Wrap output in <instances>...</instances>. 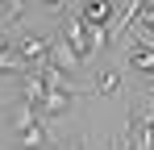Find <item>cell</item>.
Instances as JSON below:
<instances>
[{"mask_svg":"<svg viewBox=\"0 0 154 150\" xmlns=\"http://www.w3.org/2000/svg\"><path fill=\"white\" fill-rule=\"evenodd\" d=\"M13 54H17L25 67H38V63L50 54V38H42V33H13Z\"/></svg>","mask_w":154,"mask_h":150,"instance_id":"cell-1","label":"cell"},{"mask_svg":"<svg viewBox=\"0 0 154 150\" xmlns=\"http://www.w3.org/2000/svg\"><path fill=\"white\" fill-rule=\"evenodd\" d=\"M63 42L71 46V54H75V58H88V54H96L92 29L79 21V13H75V17H67V25H63Z\"/></svg>","mask_w":154,"mask_h":150,"instance_id":"cell-2","label":"cell"},{"mask_svg":"<svg viewBox=\"0 0 154 150\" xmlns=\"http://www.w3.org/2000/svg\"><path fill=\"white\" fill-rule=\"evenodd\" d=\"M112 13H117V8H112L108 0H88V4L79 8V21L88 25V29H108V25H112Z\"/></svg>","mask_w":154,"mask_h":150,"instance_id":"cell-3","label":"cell"},{"mask_svg":"<svg viewBox=\"0 0 154 150\" xmlns=\"http://www.w3.org/2000/svg\"><path fill=\"white\" fill-rule=\"evenodd\" d=\"M42 100H46V83H42V75H38V71H25V75H21V104L42 108Z\"/></svg>","mask_w":154,"mask_h":150,"instance_id":"cell-4","label":"cell"},{"mask_svg":"<svg viewBox=\"0 0 154 150\" xmlns=\"http://www.w3.org/2000/svg\"><path fill=\"white\" fill-rule=\"evenodd\" d=\"M46 142H50V138H46V125H33V129H25V133L13 138V146H17V150H42Z\"/></svg>","mask_w":154,"mask_h":150,"instance_id":"cell-5","label":"cell"},{"mask_svg":"<svg viewBox=\"0 0 154 150\" xmlns=\"http://www.w3.org/2000/svg\"><path fill=\"white\" fill-rule=\"evenodd\" d=\"M33 125H42L38 121V108L17 104V108H13V133H25V129H33Z\"/></svg>","mask_w":154,"mask_h":150,"instance_id":"cell-6","label":"cell"},{"mask_svg":"<svg viewBox=\"0 0 154 150\" xmlns=\"http://www.w3.org/2000/svg\"><path fill=\"white\" fill-rule=\"evenodd\" d=\"M117 88H121V75L117 71H100L96 75V92H100V96H112Z\"/></svg>","mask_w":154,"mask_h":150,"instance_id":"cell-7","label":"cell"},{"mask_svg":"<svg viewBox=\"0 0 154 150\" xmlns=\"http://www.w3.org/2000/svg\"><path fill=\"white\" fill-rule=\"evenodd\" d=\"M112 150H137V146H133V142H129V138H125V142H121V138H117V142H112Z\"/></svg>","mask_w":154,"mask_h":150,"instance_id":"cell-8","label":"cell"},{"mask_svg":"<svg viewBox=\"0 0 154 150\" xmlns=\"http://www.w3.org/2000/svg\"><path fill=\"white\" fill-rule=\"evenodd\" d=\"M63 150H83V146H79V142H71V146H63Z\"/></svg>","mask_w":154,"mask_h":150,"instance_id":"cell-9","label":"cell"},{"mask_svg":"<svg viewBox=\"0 0 154 150\" xmlns=\"http://www.w3.org/2000/svg\"><path fill=\"white\" fill-rule=\"evenodd\" d=\"M146 92H150V96H154V79H150V83H146Z\"/></svg>","mask_w":154,"mask_h":150,"instance_id":"cell-10","label":"cell"}]
</instances>
